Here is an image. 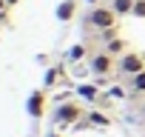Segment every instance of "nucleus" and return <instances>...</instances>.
<instances>
[{"label": "nucleus", "instance_id": "nucleus-1", "mask_svg": "<svg viewBox=\"0 0 145 137\" xmlns=\"http://www.w3.org/2000/svg\"><path fill=\"white\" fill-rule=\"evenodd\" d=\"M117 20H120V14H117L111 6H91V12L86 14V26H88V29H100V32L114 29Z\"/></svg>", "mask_w": 145, "mask_h": 137}, {"label": "nucleus", "instance_id": "nucleus-2", "mask_svg": "<svg viewBox=\"0 0 145 137\" xmlns=\"http://www.w3.org/2000/svg\"><path fill=\"white\" fill-rule=\"evenodd\" d=\"M80 117H86V114H83V106L74 103V100H63L54 111L57 126H74V123H80Z\"/></svg>", "mask_w": 145, "mask_h": 137}, {"label": "nucleus", "instance_id": "nucleus-3", "mask_svg": "<svg viewBox=\"0 0 145 137\" xmlns=\"http://www.w3.org/2000/svg\"><path fill=\"white\" fill-rule=\"evenodd\" d=\"M88 72L97 74V77H108L111 72H117V60L108 51H97V54L88 57Z\"/></svg>", "mask_w": 145, "mask_h": 137}, {"label": "nucleus", "instance_id": "nucleus-4", "mask_svg": "<svg viewBox=\"0 0 145 137\" xmlns=\"http://www.w3.org/2000/svg\"><path fill=\"white\" fill-rule=\"evenodd\" d=\"M142 68H145V57H142V54H134V51L122 54L120 63H117V72H122L125 77H137Z\"/></svg>", "mask_w": 145, "mask_h": 137}, {"label": "nucleus", "instance_id": "nucleus-5", "mask_svg": "<svg viewBox=\"0 0 145 137\" xmlns=\"http://www.w3.org/2000/svg\"><path fill=\"white\" fill-rule=\"evenodd\" d=\"M26 111H29V117H43V111H46V92H31L29 100H26Z\"/></svg>", "mask_w": 145, "mask_h": 137}, {"label": "nucleus", "instance_id": "nucleus-6", "mask_svg": "<svg viewBox=\"0 0 145 137\" xmlns=\"http://www.w3.org/2000/svg\"><path fill=\"white\" fill-rule=\"evenodd\" d=\"M54 14H57V20H63V23L74 20V14H77V0H63Z\"/></svg>", "mask_w": 145, "mask_h": 137}, {"label": "nucleus", "instance_id": "nucleus-7", "mask_svg": "<svg viewBox=\"0 0 145 137\" xmlns=\"http://www.w3.org/2000/svg\"><path fill=\"white\" fill-rule=\"evenodd\" d=\"M125 49H128V43H125L122 37H111V40H105V46H103V51H108L111 57H122V54H128Z\"/></svg>", "mask_w": 145, "mask_h": 137}, {"label": "nucleus", "instance_id": "nucleus-8", "mask_svg": "<svg viewBox=\"0 0 145 137\" xmlns=\"http://www.w3.org/2000/svg\"><path fill=\"white\" fill-rule=\"evenodd\" d=\"M77 94H80L86 103H97V100H100V89L91 86V83H80V86H77Z\"/></svg>", "mask_w": 145, "mask_h": 137}, {"label": "nucleus", "instance_id": "nucleus-9", "mask_svg": "<svg viewBox=\"0 0 145 137\" xmlns=\"http://www.w3.org/2000/svg\"><path fill=\"white\" fill-rule=\"evenodd\" d=\"M86 117H88V120H86L88 126H97V128H108V126H111V117H108L105 111H91V114H86Z\"/></svg>", "mask_w": 145, "mask_h": 137}, {"label": "nucleus", "instance_id": "nucleus-10", "mask_svg": "<svg viewBox=\"0 0 145 137\" xmlns=\"http://www.w3.org/2000/svg\"><path fill=\"white\" fill-rule=\"evenodd\" d=\"M134 3H137V0H111L108 6H111V9H114L120 17H128V14L134 12Z\"/></svg>", "mask_w": 145, "mask_h": 137}, {"label": "nucleus", "instance_id": "nucleus-11", "mask_svg": "<svg viewBox=\"0 0 145 137\" xmlns=\"http://www.w3.org/2000/svg\"><path fill=\"white\" fill-rule=\"evenodd\" d=\"M86 54H88V46H86V43H74V46L68 49V60H71V63H77V60H83Z\"/></svg>", "mask_w": 145, "mask_h": 137}, {"label": "nucleus", "instance_id": "nucleus-12", "mask_svg": "<svg viewBox=\"0 0 145 137\" xmlns=\"http://www.w3.org/2000/svg\"><path fill=\"white\" fill-rule=\"evenodd\" d=\"M131 92L134 94H145V68H142L137 77H131Z\"/></svg>", "mask_w": 145, "mask_h": 137}, {"label": "nucleus", "instance_id": "nucleus-13", "mask_svg": "<svg viewBox=\"0 0 145 137\" xmlns=\"http://www.w3.org/2000/svg\"><path fill=\"white\" fill-rule=\"evenodd\" d=\"M63 72L60 66H51V68H46V74H43V83L46 86H54V80H57V74Z\"/></svg>", "mask_w": 145, "mask_h": 137}, {"label": "nucleus", "instance_id": "nucleus-14", "mask_svg": "<svg viewBox=\"0 0 145 137\" xmlns=\"http://www.w3.org/2000/svg\"><path fill=\"white\" fill-rule=\"evenodd\" d=\"M131 17H137V20H145V0H137V3H134V12H131Z\"/></svg>", "mask_w": 145, "mask_h": 137}, {"label": "nucleus", "instance_id": "nucleus-15", "mask_svg": "<svg viewBox=\"0 0 145 137\" xmlns=\"http://www.w3.org/2000/svg\"><path fill=\"white\" fill-rule=\"evenodd\" d=\"M108 97H114V100H122V97H128V92H125L122 86H111V89H108Z\"/></svg>", "mask_w": 145, "mask_h": 137}, {"label": "nucleus", "instance_id": "nucleus-16", "mask_svg": "<svg viewBox=\"0 0 145 137\" xmlns=\"http://www.w3.org/2000/svg\"><path fill=\"white\" fill-rule=\"evenodd\" d=\"M6 6H9V3H6V0H0V14H3V12H6Z\"/></svg>", "mask_w": 145, "mask_h": 137}, {"label": "nucleus", "instance_id": "nucleus-17", "mask_svg": "<svg viewBox=\"0 0 145 137\" xmlns=\"http://www.w3.org/2000/svg\"><path fill=\"white\" fill-rule=\"evenodd\" d=\"M83 3H86V6H97V3H100V0H83Z\"/></svg>", "mask_w": 145, "mask_h": 137}, {"label": "nucleus", "instance_id": "nucleus-18", "mask_svg": "<svg viewBox=\"0 0 145 137\" xmlns=\"http://www.w3.org/2000/svg\"><path fill=\"white\" fill-rule=\"evenodd\" d=\"M6 3H9V6H14V3H17V0H6Z\"/></svg>", "mask_w": 145, "mask_h": 137}, {"label": "nucleus", "instance_id": "nucleus-19", "mask_svg": "<svg viewBox=\"0 0 145 137\" xmlns=\"http://www.w3.org/2000/svg\"><path fill=\"white\" fill-rule=\"evenodd\" d=\"M142 114H145V103H142Z\"/></svg>", "mask_w": 145, "mask_h": 137}, {"label": "nucleus", "instance_id": "nucleus-20", "mask_svg": "<svg viewBox=\"0 0 145 137\" xmlns=\"http://www.w3.org/2000/svg\"><path fill=\"white\" fill-rule=\"evenodd\" d=\"M48 137H57V134H48Z\"/></svg>", "mask_w": 145, "mask_h": 137}]
</instances>
